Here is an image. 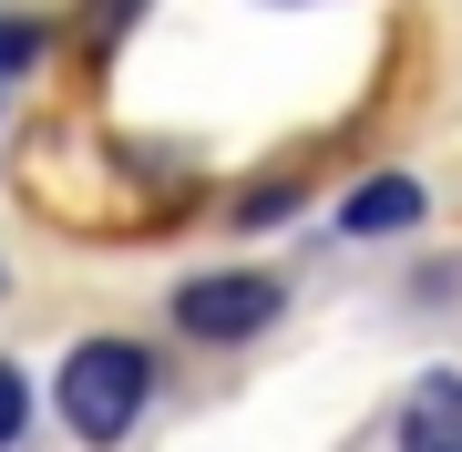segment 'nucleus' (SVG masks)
Listing matches in <instances>:
<instances>
[{
  "label": "nucleus",
  "mask_w": 462,
  "mask_h": 452,
  "mask_svg": "<svg viewBox=\"0 0 462 452\" xmlns=\"http://www.w3.org/2000/svg\"><path fill=\"white\" fill-rule=\"evenodd\" d=\"M144 391H154V350L144 339H83V350L62 360V432L72 442H93V452H114L134 421H144Z\"/></svg>",
  "instance_id": "f257e3e1"
},
{
  "label": "nucleus",
  "mask_w": 462,
  "mask_h": 452,
  "mask_svg": "<svg viewBox=\"0 0 462 452\" xmlns=\"http://www.w3.org/2000/svg\"><path fill=\"white\" fill-rule=\"evenodd\" d=\"M267 318H278V278H257V268H216V278L175 288V329L206 339V350H236V339H257Z\"/></svg>",
  "instance_id": "f03ea898"
},
{
  "label": "nucleus",
  "mask_w": 462,
  "mask_h": 452,
  "mask_svg": "<svg viewBox=\"0 0 462 452\" xmlns=\"http://www.w3.org/2000/svg\"><path fill=\"white\" fill-rule=\"evenodd\" d=\"M401 452H462V370H431L401 401Z\"/></svg>",
  "instance_id": "7ed1b4c3"
},
{
  "label": "nucleus",
  "mask_w": 462,
  "mask_h": 452,
  "mask_svg": "<svg viewBox=\"0 0 462 452\" xmlns=\"http://www.w3.org/2000/svg\"><path fill=\"white\" fill-rule=\"evenodd\" d=\"M421 206H431V196H421L411 175H370L360 196L339 206V226H349V236H401V226H421Z\"/></svg>",
  "instance_id": "20e7f679"
},
{
  "label": "nucleus",
  "mask_w": 462,
  "mask_h": 452,
  "mask_svg": "<svg viewBox=\"0 0 462 452\" xmlns=\"http://www.w3.org/2000/svg\"><path fill=\"white\" fill-rule=\"evenodd\" d=\"M21 411H32V391H21V370H11V360H0V452H11V442H21Z\"/></svg>",
  "instance_id": "39448f33"
},
{
  "label": "nucleus",
  "mask_w": 462,
  "mask_h": 452,
  "mask_svg": "<svg viewBox=\"0 0 462 452\" xmlns=\"http://www.w3.org/2000/svg\"><path fill=\"white\" fill-rule=\"evenodd\" d=\"M124 11H134V0H93V42H114V32H124Z\"/></svg>",
  "instance_id": "423d86ee"
}]
</instances>
